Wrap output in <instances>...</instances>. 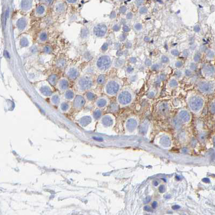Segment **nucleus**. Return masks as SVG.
Listing matches in <instances>:
<instances>
[{
    "instance_id": "obj_1",
    "label": "nucleus",
    "mask_w": 215,
    "mask_h": 215,
    "mask_svg": "<svg viewBox=\"0 0 215 215\" xmlns=\"http://www.w3.org/2000/svg\"><path fill=\"white\" fill-rule=\"evenodd\" d=\"M113 64L111 57L107 54L99 56L94 63V68L101 73L108 71Z\"/></svg>"
},
{
    "instance_id": "obj_2",
    "label": "nucleus",
    "mask_w": 215,
    "mask_h": 215,
    "mask_svg": "<svg viewBox=\"0 0 215 215\" xmlns=\"http://www.w3.org/2000/svg\"><path fill=\"white\" fill-rule=\"evenodd\" d=\"M122 85V80L119 79L117 78L109 79L106 80L104 85V92L106 95L114 96L119 93Z\"/></svg>"
},
{
    "instance_id": "obj_3",
    "label": "nucleus",
    "mask_w": 215,
    "mask_h": 215,
    "mask_svg": "<svg viewBox=\"0 0 215 215\" xmlns=\"http://www.w3.org/2000/svg\"><path fill=\"white\" fill-rule=\"evenodd\" d=\"M76 89L81 92L88 91L94 85V79L92 76L88 74L79 75L75 82Z\"/></svg>"
},
{
    "instance_id": "obj_4",
    "label": "nucleus",
    "mask_w": 215,
    "mask_h": 215,
    "mask_svg": "<svg viewBox=\"0 0 215 215\" xmlns=\"http://www.w3.org/2000/svg\"><path fill=\"white\" fill-rule=\"evenodd\" d=\"M187 102L190 110L195 113L201 112L204 105V98L198 94L189 95Z\"/></svg>"
},
{
    "instance_id": "obj_5",
    "label": "nucleus",
    "mask_w": 215,
    "mask_h": 215,
    "mask_svg": "<svg viewBox=\"0 0 215 215\" xmlns=\"http://www.w3.org/2000/svg\"><path fill=\"white\" fill-rule=\"evenodd\" d=\"M133 98L134 95L131 90L128 88H125L122 91H120L118 93L117 100L120 105L126 106L132 103Z\"/></svg>"
},
{
    "instance_id": "obj_6",
    "label": "nucleus",
    "mask_w": 215,
    "mask_h": 215,
    "mask_svg": "<svg viewBox=\"0 0 215 215\" xmlns=\"http://www.w3.org/2000/svg\"><path fill=\"white\" fill-rule=\"evenodd\" d=\"M199 91L204 94H211L215 90L214 82L208 79H203L199 81L197 85Z\"/></svg>"
},
{
    "instance_id": "obj_7",
    "label": "nucleus",
    "mask_w": 215,
    "mask_h": 215,
    "mask_svg": "<svg viewBox=\"0 0 215 215\" xmlns=\"http://www.w3.org/2000/svg\"><path fill=\"white\" fill-rule=\"evenodd\" d=\"M108 32V26L106 23H99L94 25L92 28L91 33L94 36L99 38H104Z\"/></svg>"
},
{
    "instance_id": "obj_8",
    "label": "nucleus",
    "mask_w": 215,
    "mask_h": 215,
    "mask_svg": "<svg viewBox=\"0 0 215 215\" xmlns=\"http://www.w3.org/2000/svg\"><path fill=\"white\" fill-rule=\"evenodd\" d=\"M67 5L64 0H56L52 6L53 11L58 15H63L66 12Z\"/></svg>"
},
{
    "instance_id": "obj_9",
    "label": "nucleus",
    "mask_w": 215,
    "mask_h": 215,
    "mask_svg": "<svg viewBox=\"0 0 215 215\" xmlns=\"http://www.w3.org/2000/svg\"><path fill=\"white\" fill-rule=\"evenodd\" d=\"M16 28L20 33H24L28 29L29 19L26 16H22L16 21Z\"/></svg>"
},
{
    "instance_id": "obj_10",
    "label": "nucleus",
    "mask_w": 215,
    "mask_h": 215,
    "mask_svg": "<svg viewBox=\"0 0 215 215\" xmlns=\"http://www.w3.org/2000/svg\"><path fill=\"white\" fill-rule=\"evenodd\" d=\"M65 75L70 80H75L79 76V68L75 65H70L66 68Z\"/></svg>"
},
{
    "instance_id": "obj_11",
    "label": "nucleus",
    "mask_w": 215,
    "mask_h": 215,
    "mask_svg": "<svg viewBox=\"0 0 215 215\" xmlns=\"http://www.w3.org/2000/svg\"><path fill=\"white\" fill-rule=\"evenodd\" d=\"M201 72L205 78H212L215 75V67L210 63H205L202 66Z\"/></svg>"
},
{
    "instance_id": "obj_12",
    "label": "nucleus",
    "mask_w": 215,
    "mask_h": 215,
    "mask_svg": "<svg viewBox=\"0 0 215 215\" xmlns=\"http://www.w3.org/2000/svg\"><path fill=\"white\" fill-rule=\"evenodd\" d=\"M51 86H52L47 80L42 81L40 82L39 85H37V89L41 94L44 96H49L51 95L53 92Z\"/></svg>"
},
{
    "instance_id": "obj_13",
    "label": "nucleus",
    "mask_w": 215,
    "mask_h": 215,
    "mask_svg": "<svg viewBox=\"0 0 215 215\" xmlns=\"http://www.w3.org/2000/svg\"><path fill=\"white\" fill-rule=\"evenodd\" d=\"M36 0H21L19 9L23 13H29L34 9V4Z\"/></svg>"
},
{
    "instance_id": "obj_14",
    "label": "nucleus",
    "mask_w": 215,
    "mask_h": 215,
    "mask_svg": "<svg viewBox=\"0 0 215 215\" xmlns=\"http://www.w3.org/2000/svg\"><path fill=\"white\" fill-rule=\"evenodd\" d=\"M48 6L43 4H38L34 9V16L37 18L46 16L48 9Z\"/></svg>"
},
{
    "instance_id": "obj_15",
    "label": "nucleus",
    "mask_w": 215,
    "mask_h": 215,
    "mask_svg": "<svg viewBox=\"0 0 215 215\" xmlns=\"http://www.w3.org/2000/svg\"><path fill=\"white\" fill-rule=\"evenodd\" d=\"M69 79L65 76L60 77L59 81L57 83L56 86L60 91L64 92L69 88Z\"/></svg>"
},
{
    "instance_id": "obj_16",
    "label": "nucleus",
    "mask_w": 215,
    "mask_h": 215,
    "mask_svg": "<svg viewBox=\"0 0 215 215\" xmlns=\"http://www.w3.org/2000/svg\"><path fill=\"white\" fill-rule=\"evenodd\" d=\"M49 33L46 30H41L37 36V42L40 44H44L48 41Z\"/></svg>"
},
{
    "instance_id": "obj_17",
    "label": "nucleus",
    "mask_w": 215,
    "mask_h": 215,
    "mask_svg": "<svg viewBox=\"0 0 215 215\" xmlns=\"http://www.w3.org/2000/svg\"><path fill=\"white\" fill-rule=\"evenodd\" d=\"M178 116L179 119L183 123L188 122L190 120V114L186 110H181L179 111Z\"/></svg>"
},
{
    "instance_id": "obj_18",
    "label": "nucleus",
    "mask_w": 215,
    "mask_h": 215,
    "mask_svg": "<svg viewBox=\"0 0 215 215\" xmlns=\"http://www.w3.org/2000/svg\"><path fill=\"white\" fill-rule=\"evenodd\" d=\"M159 112L161 114H166L169 112V105L166 102H162L159 104L158 106Z\"/></svg>"
},
{
    "instance_id": "obj_19",
    "label": "nucleus",
    "mask_w": 215,
    "mask_h": 215,
    "mask_svg": "<svg viewBox=\"0 0 215 215\" xmlns=\"http://www.w3.org/2000/svg\"><path fill=\"white\" fill-rule=\"evenodd\" d=\"M30 41L28 36H22L19 41V46L21 48H26L30 46Z\"/></svg>"
},
{
    "instance_id": "obj_20",
    "label": "nucleus",
    "mask_w": 215,
    "mask_h": 215,
    "mask_svg": "<svg viewBox=\"0 0 215 215\" xmlns=\"http://www.w3.org/2000/svg\"><path fill=\"white\" fill-rule=\"evenodd\" d=\"M59 79H60V77L59 75H57V74L53 73V74L49 75L48 78L47 79V81L49 82V83L51 86H56L57 83L59 81Z\"/></svg>"
},
{
    "instance_id": "obj_21",
    "label": "nucleus",
    "mask_w": 215,
    "mask_h": 215,
    "mask_svg": "<svg viewBox=\"0 0 215 215\" xmlns=\"http://www.w3.org/2000/svg\"><path fill=\"white\" fill-rule=\"evenodd\" d=\"M137 125V121L135 120V119L131 118L128 121L126 127L129 131L133 132L136 130Z\"/></svg>"
},
{
    "instance_id": "obj_22",
    "label": "nucleus",
    "mask_w": 215,
    "mask_h": 215,
    "mask_svg": "<svg viewBox=\"0 0 215 215\" xmlns=\"http://www.w3.org/2000/svg\"><path fill=\"white\" fill-rule=\"evenodd\" d=\"M106 75L104 73H101L96 77L95 82L97 85H104L106 82Z\"/></svg>"
},
{
    "instance_id": "obj_23",
    "label": "nucleus",
    "mask_w": 215,
    "mask_h": 215,
    "mask_svg": "<svg viewBox=\"0 0 215 215\" xmlns=\"http://www.w3.org/2000/svg\"><path fill=\"white\" fill-rule=\"evenodd\" d=\"M126 61L124 59L119 57L114 61V62H113V65L115 68H121L124 65Z\"/></svg>"
},
{
    "instance_id": "obj_24",
    "label": "nucleus",
    "mask_w": 215,
    "mask_h": 215,
    "mask_svg": "<svg viewBox=\"0 0 215 215\" xmlns=\"http://www.w3.org/2000/svg\"><path fill=\"white\" fill-rule=\"evenodd\" d=\"M108 103V100L106 98L101 97L99 98L96 101V105L99 108H103L105 107Z\"/></svg>"
},
{
    "instance_id": "obj_25",
    "label": "nucleus",
    "mask_w": 215,
    "mask_h": 215,
    "mask_svg": "<svg viewBox=\"0 0 215 215\" xmlns=\"http://www.w3.org/2000/svg\"><path fill=\"white\" fill-rule=\"evenodd\" d=\"M75 93L74 90L71 88H68L64 92V97L67 100H72L74 98Z\"/></svg>"
},
{
    "instance_id": "obj_26",
    "label": "nucleus",
    "mask_w": 215,
    "mask_h": 215,
    "mask_svg": "<svg viewBox=\"0 0 215 215\" xmlns=\"http://www.w3.org/2000/svg\"><path fill=\"white\" fill-rule=\"evenodd\" d=\"M168 85L170 88H177L179 85V82L177 79L175 77L171 78L168 82Z\"/></svg>"
},
{
    "instance_id": "obj_27",
    "label": "nucleus",
    "mask_w": 215,
    "mask_h": 215,
    "mask_svg": "<svg viewBox=\"0 0 215 215\" xmlns=\"http://www.w3.org/2000/svg\"><path fill=\"white\" fill-rule=\"evenodd\" d=\"M206 57L208 60H213L215 58V52L212 49H208L205 51Z\"/></svg>"
},
{
    "instance_id": "obj_28",
    "label": "nucleus",
    "mask_w": 215,
    "mask_h": 215,
    "mask_svg": "<svg viewBox=\"0 0 215 215\" xmlns=\"http://www.w3.org/2000/svg\"><path fill=\"white\" fill-rule=\"evenodd\" d=\"M84 104V99L81 96H77L75 100V104L76 107H81Z\"/></svg>"
},
{
    "instance_id": "obj_29",
    "label": "nucleus",
    "mask_w": 215,
    "mask_h": 215,
    "mask_svg": "<svg viewBox=\"0 0 215 215\" xmlns=\"http://www.w3.org/2000/svg\"><path fill=\"white\" fill-rule=\"evenodd\" d=\"M160 142L163 147L166 148L169 147L170 145V141L169 137L165 136L161 138V140H160Z\"/></svg>"
},
{
    "instance_id": "obj_30",
    "label": "nucleus",
    "mask_w": 215,
    "mask_h": 215,
    "mask_svg": "<svg viewBox=\"0 0 215 215\" xmlns=\"http://www.w3.org/2000/svg\"><path fill=\"white\" fill-rule=\"evenodd\" d=\"M56 0H36L38 4H43L48 7L52 6Z\"/></svg>"
},
{
    "instance_id": "obj_31",
    "label": "nucleus",
    "mask_w": 215,
    "mask_h": 215,
    "mask_svg": "<svg viewBox=\"0 0 215 215\" xmlns=\"http://www.w3.org/2000/svg\"><path fill=\"white\" fill-rule=\"evenodd\" d=\"M66 62L65 59H60L56 62L57 66L60 68H66Z\"/></svg>"
},
{
    "instance_id": "obj_32",
    "label": "nucleus",
    "mask_w": 215,
    "mask_h": 215,
    "mask_svg": "<svg viewBox=\"0 0 215 215\" xmlns=\"http://www.w3.org/2000/svg\"><path fill=\"white\" fill-rule=\"evenodd\" d=\"M162 67V64L161 63H155V64H153L152 65H151L150 68H151V70L152 71H159L160 69H161Z\"/></svg>"
},
{
    "instance_id": "obj_33",
    "label": "nucleus",
    "mask_w": 215,
    "mask_h": 215,
    "mask_svg": "<svg viewBox=\"0 0 215 215\" xmlns=\"http://www.w3.org/2000/svg\"><path fill=\"white\" fill-rule=\"evenodd\" d=\"M42 51V52H44L46 54H50L53 51V49H52V48L51 47V46H43Z\"/></svg>"
},
{
    "instance_id": "obj_34",
    "label": "nucleus",
    "mask_w": 215,
    "mask_h": 215,
    "mask_svg": "<svg viewBox=\"0 0 215 215\" xmlns=\"http://www.w3.org/2000/svg\"><path fill=\"white\" fill-rule=\"evenodd\" d=\"M202 58V55L200 52H196L195 55H194L193 57V61L195 62L196 63H197L198 62L200 61L201 59Z\"/></svg>"
},
{
    "instance_id": "obj_35",
    "label": "nucleus",
    "mask_w": 215,
    "mask_h": 215,
    "mask_svg": "<svg viewBox=\"0 0 215 215\" xmlns=\"http://www.w3.org/2000/svg\"><path fill=\"white\" fill-rule=\"evenodd\" d=\"M160 61L162 64H168L170 62V58L168 56L162 55L160 57Z\"/></svg>"
},
{
    "instance_id": "obj_36",
    "label": "nucleus",
    "mask_w": 215,
    "mask_h": 215,
    "mask_svg": "<svg viewBox=\"0 0 215 215\" xmlns=\"http://www.w3.org/2000/svg\"><path fill=\"white\" fill-rule=\"evenodd\" d=\"M60 100V97L59 95L57 93H55L52 95L51 97V101L54 104H56L58 103L59 101Z\"/></svg>"
},
{
    "instance_id": "obj_37",
    "label": "nucleus",
    "mask_w": 215,
    "mask_h": 215,
    "mask_svg": "<svg viewBox=\"0 0 215 215\" xmlns=\"http://www.w3.org/2000/svg\"><path fill=\"white\" fill-rule=\"evenodd\" d=\"M134 28L137 31H141L143 29V25L140 23H136L134 25Z\"/></svg>"
},
{
    "instance_id": "obj_38",
    "label": "nucleus",
    "mask_w": 215,
    "mask_h": 215,
    "mask_svg": "<svg viewBox=\"0 0 215 215\" xmlns=\"http://www.w3.org/2000/svg\"><path fill=\"white\" fill-rule=\"evenodd\" d=\"M189 68L192 71H195L197 70V63L195 62H191L190 63V65H189Z\"/></svg>"
},
{
    "instance_id": "obj_39",
    "label": "nucleus",
    "mask_w": 215,
    "mask_h": 215,
    "mask_svg": "<svg viewBox=\"0 0 215 215\" xmlns=\"http://www.w3.org/2000/svg\"><path fill=\"white\" fill-rule=\"evenodd\" d=\"M170 53L171 54V55H172L174 57H178L179 55V51L178 49H171L170 51Z\"/></svg>"
},
{
    "instance_id": "obj_40",
    "label": "nucleus",
    "mask_w": 215,
    "mask_h": 215,
    "mask_svg": "<svg viewBox=\"0 0 215 215\" xmlns=\"http://www.w3.org/2000/svg\"><path fill=\"white\" fill-rule=\"evenodd\" d=\"M184 74L187 77H191L193 75V71H192L190 68H187L184 70Z\"/></svg>"
},
{
    "instance_id": "obj_41",
    "label": "nucleus",
    "mask_w": 215,
    "mask_h": 215,
    "mask_svg": "<svg viewBox=\"0 0 215 215\" xmlns=\"http://www.w3.org/2000/svg\"><path fill=\"white\" fill-rule=\"evenodd\" d=\"M139 13L141 15H144L148 13V9L146 7H141L139 8Z\"/></svg>"
},
{
    "instance_id": "obj_42",
    "label": "nucleus",
    "mask_w": 215,
    "mask_h": 215,
    "mask_svg": "<svg viewBox=\"0 0 215 215\" xmlns=\"http://www.w3.org/2000/svg\"><path fill=\"white\" fill-rule=\"evenodd\" d=\"M95 94L92 92L88 91L86 93V98H87V99H88L89 100H93L95 98Z\"/></svg>"
},
{
    "instance_id": "obj_43",
    "label": "nucleus",
    "mask_w": 215,
    "mask_h": 215,
    "mask_svg": "<svg viewBox=\"0 0 215 215\" xmlns=\"http://www.w3.org/2000/svg\"><path fill=\"white\" fill-rule=\"evenodd\" d=\"M175 66L176 68H182L183 66V62H182V61H176L175 63Z\"/></svg>"
},
{
    "instance_id": "obj_44",
    "label": "nucleus",
    "mask_w": 215,
    "mask_h": 215,
    "mask_svg": "<svg viewBox=\"0 0 215 215\" xmlns=\"http://www.w3.org/2000/svg\"><path fill=\"white\" fill-rule=\"evenodd\" d=\"M121 26H120V24H117V23L114 24L112 26V29L113 31H114L115 32L119 31V30H121Z\"/></svg>"
},
{
    "instance_id": "obj_45",
    "label": "nucleus",
    "mask_w": 215,
    "mask_h": 215,
    "mask_svg": "<svg viewBox=\"0 0 215 215\" xmlns=\"http://www.w3.org/2000/svg\"><path fill=\"white\" fill-rule=\"evenodd\" d=\"M166 74H164V73H161L159 76L158 80H159V82H163V81H164L166 80Z\"/></svg>"
},
{
    "instance_id": "obj_46",
    "label": "nucleus",
    "mask_w": 215,
    "mask_h": 215,
    "mask_svg": "<svg viewBox=\"0 0 215 215\" xmlns=\"http://www.w3.org/2000/svg\"><path fill=\"white\" fill-rule=\"evenodd\" d=\"M67 4L69 5H74L79 2V0H64Z\"/></svg>"
},
{
    "instance_id": "obj_47",
    "label": "nucleus",
    "mask_w": 215,
    "mask_h": 215,
    "mask_svg": "<svg viewBox=\"0 0 215 215\" xmlns=\"http://www.w3.org/2000/svg\"><path fill=\"white\" fill-rule=\"evenodd\" d=\"M122 29L123 30V31L126 33H129V32L130 31V30H131L130 27L128 25H126V24H124L123 26Z\"/></svg>"
},
{
    "instance_id": "obj_48",
    "label": "nucleus",
    "mask_w": 215,
    "mask_h": 215,
    "mask_svg": "<svg viewBox=\"0 0 215 215\" xmlns=\"http://www.w3.org/2000/svg\"><path fill=\"white\" fill-rule=\"evenodd\" d=\"M134 71V68L132 66H130V65L128 66L127 68H126V72L128 73H129V74H131V73H133Z\"/></svg>"
},
{
    "instance_id": "obj_49",
    "label": "nucleus",
    "mask_w": 215,
    "mask_h": 215,
    "mask_svg": "<svg viewBox=\"0 0 215 215\" xmlns=\"http://www.w3.org/2000/svg\"><path fill=\"white\" fill-rule=\"evenodd\" d=\"M127 11V8L126 6H123L122 7H120L119 8V13L122 14H126V12Z\"/></svg>"
},
{
    "instance_id": "obj_50",
    "label": "nucleus",
    "mask_w": 215,
    "mask_h": 215,
    "mask_svg": "<svg viewBox=\"0 0 215 215\" xmlns=\"http://www.w3.org/2000/svg\"><path fill=\"white\" fill-rule=\"evenodd\" d=\"M134 17V15L131 12H128L126 14V19L128 20H132Z\"/></svg>"
},
{
    "instance_id": "obj_51",
    "label": "nucleus",
    "mask_w": 215,
    "mask_h": 215,
    "mask_svg": "<svg viewBox=\"0 0 215 215\" xmlns=\"http://www.w3.org/2000/svg\"><path fill=\"white\" fill-rule=\"evenodd\" d=\"M210 111L212 113L215 114V101H213L210 105Z\"/></svg>"
},
{
    "instance_id": "obj_52",
    "label": "nucleus",
    "mask_w": 215,
    "mask_h": 215,
    "mask_svg": "<svg viewBox=\"0 0 215 215\" xmlns=\"http://www.w3.org/2000/svg\"><path fill=\"white\" fill-rule=\"evenodd\" d=\"M183 76V72L181 71H177L175 73V77L176 78H181Z\"/></svg>"
},
{
    "instance_id": "obj_53",
    "label": "nucleus",
    "mask_w": 215,
    "mask_h": 215,
    "mask_svg": "<svg viewBox=\"0 0 215 215\" xmlns=\"http://www.w3.org/2000/svg\"><path fill=\"white\" fill-rule=\"evenodd\" d=\"M144 2V0H135V4L136 6L140 7L142 5Z\"/></svg>"
},
{
    "instance_id": "obj_54",
    "label": "nucleus",
    "mask_w": 215,
    "mask_h": 215,
    "mask_svg": "<svg viewBox=\"0 0 215 215\" xmlns=\"http://www.w3.org/2000/svg\"><path fill=\"white\" fill-rule=\"evenodd\" d=\"M126 36L125 33H122L119 35V39L121 42H124L126 40Z\"/></svg>"
},
{
    "instance_id": "obj_55",
    "label": "nucleus",
    "mask_w": 215,
    "mask_h": 215,
    "mask_svg": "<svg viewBox=\"0 0 215 215\" xmlns=\"http://www.w3.org/2000/svg\"><path fill=\"white\" fill-rule=\"evenodd\" d=\"M190 51L188 50H184L182 52V55L184 57H187L190 55Z\"/></svg>"
},
{
    "instance_id": "obj_56",
    "label": "nucleus",
    "mask_w": 215,
    "mask_h": 215,
    "mask_svg": "<svg viewBox=\"0 0 215 215\" xmlns=\"http://www.w3.org/2000/svg\"><path fill=\"white\" fill-rule=\"evenodd\" d=\"M129 62L131 64H136V62L137 61V59L135 57H131L129 59Z\"/></svg>"
},
{
    "instance_id": "obj_57",
    "label": "nucleus",
    "mask_w": 215,
    "mask_h": 215,
    "mask_svg": "<svg viewBox=\"0 0 215 215\" xmlns=\"http://www.w3.org/2000/svg\"><path fill=\"white\" fill-rule=\"evenodd\" d=\"M144 64L146 66H151V65H152V63H151V61L149 58H146L145 60V62H144Z\"/></svg>"
},
{
    "instance_id": "obj_58",
    "label": "nucleus",
    "mask_w": 215,
    "mask_h": 215,
    "mask_svg": "<svg viewBox=\"0 0 215 215\" xmlns=\"http://www.w3.org/2000/svg\"><path fill=\"white\" fill-rule=\"evenodd\" d=\"M125 46H126V48L127 49H131L132 46V43L130 42H126L125 43Z\"/></svg>"
},
{
    "instance_id": "obj_59",
    "label": "nucleus",
    "mask_w": 215,
    "mask_h": 215,
    "mask_svg": "<svg viewBox=\"0 0 215 215\" xmlns=\"http://www.w3.org/2000/svg\"><path fill=\"white\" fill-rule=\"evenodd\" d=\"M108 48H109V45H108V44L106 43H104V44L102 46V50L103 51H106V50H108Z\"/></svg>"
},
{
    "instance_id": "obj_60",
    "label": "nucleus",
    "mask_w": 215,
    "mask_h": 215,
    "mask_svg": "<svg viewBox=\"0 0 215 215\" xmlns=\"http://www.w3.org/2000/svg\"><path fill=\"white\" fill-rule=\"evenodd\" d=\"M155 95V92L154 91H150L149 92V93L148 94V97L150 98H153Z\"/></svg>"
},
{
    "instance_id": "obj_61",
    "label": "nucleus",
    "mask_w": 215,
    "mask_h": 215,
    "mask_svg": "<svg viewBox=\"0 0 215 215\" xmlns=\"http://www.w3.org/2000/svg\"><path fill=\"white\" fill-rule=\"evenodd\" d=\"M116 17V14L115 11H113L111 13V14H110V17L111 19H115Z\"/></svg>"
},
{
    "instance_id": "obj_62",
    "label": "nucleus",
    "mask_w": 215,
    "mask_h": 215,
    "mask_svg": "<svg viewBox=\"0 0 215 215\" xmlns=\"http://www.w3.org/2000/svg\"><path fill=\"white\" fill-rule=\"evenodd\" d=\"M194 31L196 33H199V31H200V27H199V25H196V26H195V27H194Z\"/></svg>"
},
{
    "instance_id": "obj_63",
    "label": "nucleus",
    "mask_w": 215,
    "mask_h": 215,
    "mask_svg": "<svg viewBox=\"0 0 215 215\" xmlns=\"http://www.w3.org/2000/svg\"><path fill=\"white\" fill-rule=\"evenodd\" d=\"M164 189V187L163 186H161V187L159 188V190H160V192H163Z\"/></svg>"
},
{
    "instance_id": "obj_64",
    "label": "nucleus",
    "mask_w": 215,
    "mask_h": 215,
    "mask_svg": "<svg viewBox=\"0 0 215 215\" xmlns=\"http://www.w3.org/2000/svg\"><path fill=\"white\" fill-rule=\"evenodd\" d=\"M116 1H123V0H116Z\"/></svg>"
}]
</instances>
